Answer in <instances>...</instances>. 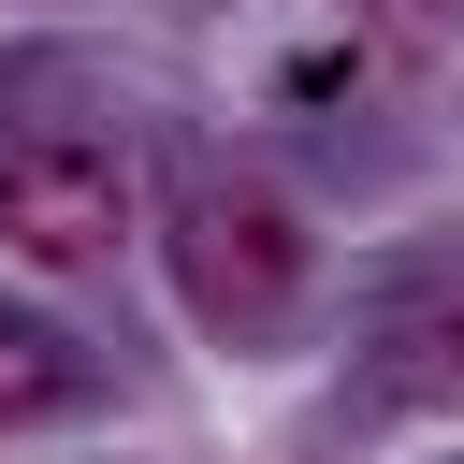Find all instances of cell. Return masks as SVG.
Here are the masks:
<instances>
[{
    "label": "cell",
    "mask_w": 464,
    "mask_h": 464,
    "mask_svg": "<svg viewBox=\"0 0 464 464\" xmlns=\"http://www.w3.org/2000/svg\"><path fill=\"white\" fill-rule=\"evenodd\" d=\"M377 406H464V304H406V319H392Z\"/></svg>",
    "instance_id": "3"
},
{
    "label": "cell",
    "mask_w": 464,
    "mask_h": 464,
    "mask_svg": "<svg viewBox=\"0 0 464 464\" xmlns=\"http://www.w3.org/2000/svg\"><path fill=\"white\" fill-rule=\"evenodd\" d=\"M116 232H130V160H116V145H87V130L0 145V246H14L29 276H102Z\"/></svg>",
    "instance_id": "2"
},
{
    "label": "cell",
    "mask_w": 464,
    "mask_h": 464,
    "mask_svg": "<svg viewBox=\"0 0 464 464\" xmlns=\"http://www.w3.org/2000/svg\"><path fill=\"white\" fill-rule=\"evenodd\" d=\"M72 392H87V362H72L44 319H0V420H58Z\"/></svg>",
    "instance_id": "4"
},
{
    "label": "cell",
    "mask_w": 464,
    "mask_h": 464,
    "mask_svg": "<svg viewBox=\"0 0 464 464\" xmlns=\"http://www.w3.org/2000/svg\"><path fill=\"white\" fill-rule=\"evenodd\" d=\"M174 290L218 334H276L304 304V218L261 174H188V203H174Z\"/></svg>",
    "instance_id": "1"
}]
</instances>
